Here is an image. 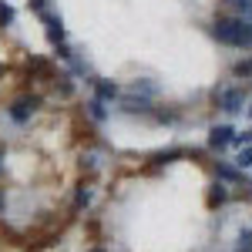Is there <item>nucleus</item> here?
<instances>
[{"label": "nucleus", "instance_id": "7ed1b4c3", "mask_svg": "<svg viewBox=\"0 0 252 252\" xmlns=\"http://www.w3.org/2000/svg\"><path fill=\"white\" fill-rule=\"evenodd\" d=\"M219 97V104H222V111L225 115H235V111H242L246 108V94H242V88H232V91H215Z\"/></svg>", "mask_w": 252, "mask_h": 252}, {"label": "nucleus", "instance_id": "412c9836", "mask_svg": "<svg viewBox=\"0 0 252 252\" xmlns=\"http://www.w3.org/2000/svg\"><path fill=\"white\" fill-rule=\"evenodd\" d=\"M88 252H104V249H101V246H94V249H88Z\"/></svg>", "mask_w": 252, "mask_h": 252}, {"label": "nucleus", "instance_id": "f257e3e1", "mask_svg": "<svg viewBox=\"0 0 252 252\" xmlns=\"http://www.w3.org/2000/svg\"><path fill=\"white\" fill-rule=\"evenodd\" d=\"M212 34L225 47H249V20L242 17H219L212 24Z\"/></svg>", "mask_w": 252, "mask_h": 252}, {"label": "nucleus", "instance_id": "2eb2a0df", "mask_svg": "<svg viewBox=\"0 0 252 252\" xmlns=\"http://www.w3.org/2000/svg\"><path fill=\"white\" fill-rule=\"evenodd\" d=\"M0 24L7 27V24H14V7H7L3 0H0Z\"/></svg>", "mask_w": 252, "mask_h": 252}, {"label": "nucleus", "instance_id": "f03ea898", "mask_svg": "<svg viewBox=\"0 0 252 252\" xmlns=\"http://www.w3.org/2000/svg\"><path fill=\"white\" fill-rule=\"evenodd\" d=\"M37 108H40V97L37 94H20V97L10 101V108H7V111H10V118H14L17 125H24V121H31V115H34Z\"/></svg>", "mask_w": 252, "mask_h": 252}, {"label": "nucleus", "instance_id": "9d476101", "mask_svg": "<svg viewBox=\"0 0 252 252\" xmlns=\"http://www.w3.org/2000/svg\"><path fill=\"white\" fill-rule=\"evenodd\" d=\"M88 118H91V121H104V118H108V108H104L101 97H91V101H88Z\"/></svg>", "mask_w": 252, "mask_h": 252}, {"label": "nucleus", "instance_id": "6e6552de", "mask_svg": "<svg viewBox=\"0 0 252 252\" xmlns=\"http://www.w3.org/2000/svg\"><path fill=\"white\" fill-rule=\"evenodd\" d=\"M91 84H94V94L101 97V101H115V97H118V88L111 84V81H97L94 78Z\"/></svg>", "mask_w": 252, "mask_h": 252}, {"label": "nucleus", "instance_id": "a211bd4d", "mask_svg": "<svg viewBox=\"0 0 252 252\" xmlns=\"http://www.w3.org/2000/svg\"><path fill=\"white\" fill-rule=\"evenodd\" d=\"M155 118H158V121H168V125H172V121H178V111H155Z\"/></svg>", "mask_w": 252, "mask_h": 252}, {"label": "nucleus", "instance_id": "dca6fc26", "mask_svg": "<svg viewBox=\"0 0 252 252\" xmlns=\"http://www.w3.org/2000/svg\"><path fill=\"white\" fill-rule=\"evenodd\" d=\"M235 161H239V168H252V148H242Z\"/></svg>", "mask_w": 252, "mask_h": 252}, {"label": "nucleus", "instance_id": "f8f14e48", "mask_svg": "<svg viewBox=\"0 0 252 252\" xmlns=\"http://www.w3.org/2000/svg\"><path fill=\"white\" fill-rule=\"evenodd\" d=\"M88 202H91V189H88V185H81L78 192H74V212H81Z\"/></svg>", "mask_w": 252, "mask_h": 252}, {"label": "nucleus", "instance_id": "5701e85b", "mask_svg": "<svg viewBox=\"0 0 252 252\" xmlns=\"http://www.w3.org/2000/svg\"><path fill=\"white\" fill-rule=\"evenodd\" d=\"M249 118H252V104H249Z\"/></svg>", "mask_w": 252, "mask_h": 252}, {"label": "nucleus", "instance_id": "f3484780", "mask_svg": "<svg viewBox=\"0 0 252 252\" xmlns=\"http://www.w3.org/2000/svg\"><path fill=\"white\" fill-rule=\"evenodd\" d=\"M239 249H252V229H242L239 232Z\"/></svg>", "mask_w": 252, "mask_h": 252}, {"label": "nucleus", "instance_id": "1a4fd4ad", "mask_svg": "<svg viewBox=\"0 0 252 252\" xmlns=\"http://www.w3.org/2000/svg\"><path fill=\"white\" fill-rule=\"evenodd\" d=\"M215 175H219L222 182H246V178H242V172H239V168H232V165H225V161H219V165H215Z\"/></svg>", "mask_w": 252, "mask_h": 252}, {"label": "nucleus", "instance_id": "39448f33", "mask_svg": "<svg viewBox=\"0 0 252 252\" xmlns=\"http://www.w3.org/2000/svg\"><path fill=\"white\" fill-rule=\"evenodd\" d=\"M44 24H47V37H51V44H64V24H61V17L44 14Z\"/></svg>", "mask_w": 252, "mask_h": 252}, {"label": "nucleus", "instance_id": "4be33fe9", "mask_svg": "<svg viewBox=\"0 0 252 252\" xmlns=\"http://www.w3.org/2000/svg\"><path fill=\"white\" fill-rule=\"evenodd\" d=\"M0 209H3V192H0Z\"/></svg>", "mask_w": 252, "mask_h": 252}, {"label": "nucleus", "instance_id": "0eeeda50", "mask_svg": "<svg viewBox=\"0 0 252 252\" xmlns=\"http://www.w3.org/2000/svg\"><path fill=\"white\" fill-rule=\"evenodd\" d=\"M27 67L37 74V78H44V81H58L54 78V67H51V61H44V58H31L27 61Z\"/></svg>", "mask_w": 252, "mask_h": 252}, {"label": "nucleus", "instance_id": "6ab92c4d", "mask_svg": "<svg viewBox=\"0 0 252 252\" xmlns=\"http://www.w3.org/2000/svg\"><path fill=\"white\" fill-rule=\"evenodd\" d=\"M232 145H252V131H246V135H235Z\"/></svg>", "mask_w": 252, "mask_h": 252}, {"label": "nucleus", "instance_id": "423d86ee", "mask_svg": "<svg viewBox=\"0 0 252 252\" xmlns=\"http://www.w3.org/2000/svg\"><path fill=\"white\" fill-rule=\"evenodd\" d=\"M121 108L128 115H152V104L145 97H121Z\"/></svg>", "mask_w": 252, "mask_h": 252}, {"label": "nucleus", "instance_id": "b1692460", "mask_svg": "<svg viewBox=\"0 0 252 252\" xmlns=\"http://www.w3.org/2000/svg\"><path fill=\"white\" fill-rule=\"evenodd\" d=\"M239 252H252V249H239Z\"/></svg>", "mask_w": 252, "mask_h": 252}, {"label": "nucleus", "instance_id": "20e7f679", "mask_svg": "<svg viewBox=\"0 0 252 252\" xmlns=\"http://www.w3.org/2000/svg\"><path fill=\"white\" fill-rule=\"evenodd\" d=\"M235 141V131L229 128V125H215L212 131H209V148L212 152H222V148H229Z\"/></svg>", "mask_w": 252, "mask_h": 252}, {"label": "nucleus", "instance_id": "9b49d317", "mask_svg": "<svg viewBox=\"0 0 252 252\" xmlns=\"http://www.w3.org/2000/svg\"><path fill=\"white\" fill-rule=\"evenodd\" d=\"M225 198H229V189H225L222 182H219V185H212V192H209V205L215 209V205H222Z\"/></svg>", "mask_w": 252, "mask_h": 252}, {"label": "nucleus", "instance_id": "ddd939ff", "mask_svg": "<svg viewBox=\"0 0 252 252\" xmlns=\"http://www.w3.org/2000/svg\"><path fill=\"white\" fill-rule=\"evenodd\" d=\"M54 84V91H58L61 97H67L71 91H74V84H71V78H58V81H51Z\"/></svg>", "mask_w": 252, "mask_h": 252}, {"label": "nucleus", "instance_id": "4468645a", "mask_svg": "<svg viewBox=\"0 0 252 252\" xmlns=\"http://www.w3.org/2000/svg\"><path fill=\"white\" fill-rule=\"evenodd\" d=\"M232 71H235V78H249V74H252V58H242Z\"/></svg>", "mask_w": 252, "mask_h": 252}, {"label": "nucleus", "instance_id": "aec40b11", "mask_svg": "<svg viewBox=\"0 0 252 252\" xmlns=\"http://www.w3.org/2000/svg\"><path fill=\"white\" fill-rule=\"evenodd\" d=\"M31 7H34V10H37L40 17H44V14H47V10H44V0H31Z\"/></svg>", "mask_w": 252, "mask_h": 252}]
</instances>
